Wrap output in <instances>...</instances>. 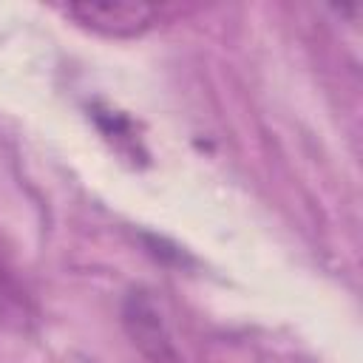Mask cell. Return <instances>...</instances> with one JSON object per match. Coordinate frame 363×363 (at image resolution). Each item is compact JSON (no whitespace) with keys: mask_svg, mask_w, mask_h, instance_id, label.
<instances>
[{"mask_svg":"<svg viewBox=\"0 0 363 363\" xmlns=\"http://www.w3.org/2000/svg\"><path fill=\"white\" fill-rule=\"evenodd\" d=\"M125 326L136 343V349L150 363H182L173 340L162 323V315L147 292H133L125 301Z\"/></svg>","mask_w":363,"mask_h":363,"instance_id":"cell-2","label":"cell"},{"mask_svg":"<svg viewBox=\"0 0 363 363\" xmlns=\"http://www.w3.org/2000/svg\"><path fill=\"white\" fill-rule=\"evenodd\" d=\"M79 26L108 34V37H133L150 28L162 17V6L130 3V0H105V3H68L62 9Z\"/></svg>","mask_w":363,"mask_h":363,"instance_id":"cell-1","label":"cell"}]
</instances>
